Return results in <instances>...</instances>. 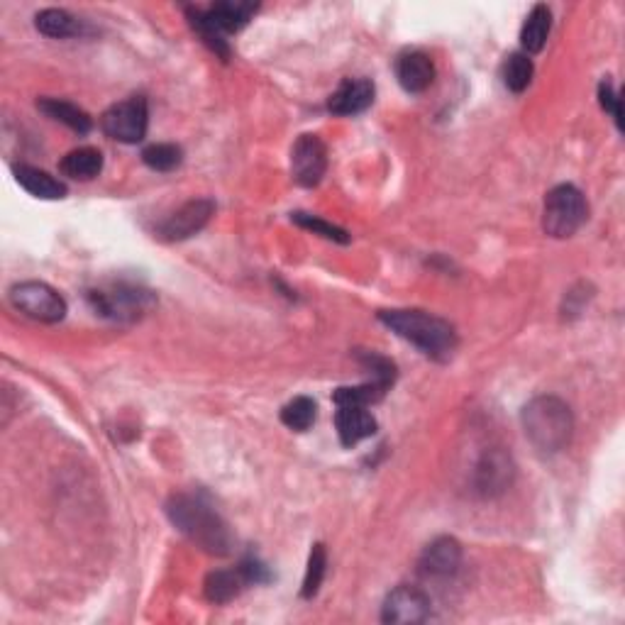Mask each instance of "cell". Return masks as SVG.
Segmentation results:
<instances>
[{"mask_svg": "<svg viewBox=\"0 0 625 625\" xmlns=\"http://www.w3.org/2000/svg\"><path fill=\"white\" fill-rule=\"evenodd\" d=\"M167 516L193 545H198L208 555L223 557L232 550V533L228 523L198 496H171L167 503Z\"/></svg>", "mask_w": 625, "mask_h": 625, "instance_id": "1", "label": "cell"}, {"mask_svg": "<svg viewBox=\"0 0 625 625\" xmlns=\"http://www.w3.org/2000/svg\"><path fill=\"white\" fill-rule=\"evenodd\" d=\"M379 320L423 355L447 362L457 350V333L447 320L423 311H381Z\"/></svg>", "mask_w": 625, "mask_h": 625, "instance_id": "2", "label": "cell"}, {"mask_svg": "<svg viewBox=\"0 0 625 625\" xmlns=\"http://www.w3.org/2000/svg\"><path fill=\"white\" fill-rule=\"evenodd\" d=\"M525 438L542 455H555L569 445L574 433V418L567 403L557 396H538L521 413Z\"/></svg>", "mask_w": 625, "mask_h": 625, "instance_id": "3", "label": "cell"}, {"mask_svg": "<svg viewBox=\"0 0 625 625\" xmlns=\"http://www.w3.org/2000/svg\"><path fill=\"white\" fill-rule=\"evenodd\" d=\"M586 218H589V206L577 186L562 184L547 193L542 208V230L550 237L555 240L572 237L586 223Z\"/></svg>", "mask_w": 625, "mask_h": 625, "instance_id": "4", "label": "cell"}, {"mask_svg": "<svg viewBox=\"0 0 625 625\" xmlns=\"http://www.w3.org/2000/svg\"><path fill=\"white\" fill-rule=\"evenodd\" d=\"M149 125V110L145 96H130L127 101L110 105L103 113L101 127L110 140L123 145H137L145 140Z\"/></svg>", "mask_w": 625, "mask_h": 625, "instance_id": "5", "label": "cell"}, {"mask_svg": "<svg viewBox=\"0 0 625 625\" xmlns=\"http://www.w3.org/2000/svg\"><path fill=\"white\" fill-rule=\"evenodd\" d=\"M10 303L20 313L40 320V323H59L66 315V301L52 286L42 281H22L10 289Z\"/></svg>", "mask_w": 625, "mask_h": 625, "instance_id": "6", "label": "cell"}, {"mask_svg": "<svg viewBox=\"0 0 625 625\" xmlns=\"http://www.w3.org/2000/svg\"><path fill=\"white\" fill-rule=\"evenodd\" d=\"M91 303L105 318L135 320L154 306V298L149 291L135 289V286H113L108 291H93Z\"/></svg>", "mask_w": 625, "mask_h": 625, "instance_id": "7", "label": "cell"}, {"mask_svg": "<svg viewBox=\"0 0 625 625\" xmlns=\"http://www.w3.org/2000/svg\"><path fill=\"white\" fill-rule=\"evenodd\" d=\"M328 169V149L318 135H301L291 149V174L296 184L318 186Z\"/></svg>", "mask_w": 625, "mask_h": 625, "instance_id": "8", "label": "cell"}, {"mask_svg": "<svg viewBox=\"0 0 625 625\" xmlns=\"http://www.w3.org/2000/svg\"><path fill=\"white\" fill-rule=\"evenodd\" d=\"M430 616V599L416 586H396L381 606V621L391 625H416Z\"/></svg>", "mask_w": 625, "mask_h": 625, "instance_id": "9", "label": "cell"}, {"mask_svg": "<svg viewBox=\"0 0 625 625\" xmlns=\"http://www.w3.org/2000/svg\"><path fill=\"white\" fill-rule=\"evenodd\" d=\"M215 203L208 198H196V201H188L176 210L174 215H169L162 225H159L157 235L167 242H181L193 237L196 232H201L208 225V220L213 218Z\"/></svg>", "mask_w": 625, "mask_h": 625, "instance_id": "10", "label": "cell"}, {"mask_svg": "<svg viewBox=\"0 0 625 625\" xmlns=\"http://www.w3.org/2000/svg\"><path fill=\"white\" fill-rule=\"evenodd\" d=\"M513 474H516V467H513L511 457L501 447H496V450L481 455L477 469H474V486L481 496H499L511 486Z\"/></svg>", "mask_w": 625, "mask_h": 625, "instance_id": "11", "label": "cell"}, {"mask_svg": "<svg viewBox=\"0 0 625 625\" xmlns=\"http://www.w3.org/2000/svg\"><path fill=\"white\" fill-rule=\"evenodd\" d=\"M462 564V545L455 538H438L430 542L418 560V569L428 579H447L457 574Z\"/></svg>", "mask_w": 625, "mask_h": 625, "instance_id": "12", "label": "cell"}, {"mask_svg": "<svg viewBox=\"0 0 625 625\" xmlns=\"http://www.w3.org/2000/svg\"><path fill=\"white\" fill-rule=\"evenodd\" d=\"M374 103V84L369 79H347L330 96L328 110L333 115H359Z\"/></svg>", "mask_w": 625, "mask_h": 625, "instance_id": "13", "label": "cell"}, {"mask_svg": "<svg viewBox=\"0 0 625 625\" xmlns=\"http://www.w3.org/2000/svg\"><path fill=\"white\" fill-rule=\"evenodd\" d=\"M398 84L408 93H423L433 86L435 66L433 59L423 52H408L398 59L396 64Z\"/></svg>", "mask_w": 625, "mask_h": 625, "instance_id": "14", "label": "cell"}, {"mask_svg": "<svg viewBox=\"0 0 625 625\" xmlns=\"http://www.w3.org/2000/svg\"><path fill=\"white\" fill-rule=\"evenodd\" d=\"M335 428L342 445L355 447L376 433V420L362 406H340V411L335 416Z\"/></svg>", "mask_w": 625, "mask_h": 625, "instance_id": "15", "label": "cell"}, {"mask_svg": "<svg viewBox=\"0 0 625 625\" xmlns=\"http://www.w3.org/2000/svg\"><path fill=\"white\" fill-rule=\"evenodd\" d=\"M259 10L257 3H235V0H225V3L210 5L208 10H203L206 20L220 35L225 32H240L254 18V13Z\"/></svg>", "mask_w": 625, "mask_h": 625, "instance_id": "16", "label": "cell"}, {"mask_svg": "<svg viewBox=\"0 0 625 625\" xmlns=\"http://www.w3.org/2000/svg\"><path fill=\"white\" fill-rule=\"evenodd\" d=\"M64 176L74 181H91L101 174L103 169V154L96 147H79L71 149L69 154L59 164Z\"/></svg>", "mask_w": 625, "mask_h": 625, "instance_id": "17", "label": "cell"}, {"mask_svg": "<svg viewBox=\"0 0 625 625\" xmlns=\"http://www.w3.org/2000/svg\"><path fill=\"white\" fill-rule=\"evenodd\" d=\"M245 584L247 582L240 569H218V572L208 574L203 591H206V599L210 604H230L232 599L240 596Z\"/></svg>", "mask_w": 625, "mask_h": 625, "instance_id": "18", "label": "cell"}, {"mask_svg": "<svg viewBox=\"0 0 625 625\" xmlns=\"http://www.w3.org/2000/svg\"><path fill=\"white\" fill-rule=\"evenodd\" d=\"M15 179L18 184L25 188L27 193H32L35 198H44V201H57V198L66 196V186L54 176H49L47 171L37 167H18L15 169Z\"/></svg>", "mask_w": 625, "mask_h": 625, "instance_id": "19", "label": "cell"}, {"mask_svg": "<svg viewBox=\"0 0 625 625\" xmlns=\"http://www.w3.org/2000/svg\"><path fill=\"white\" fill-rule=\"evenodd\" d=\"M37 108H40L47 118L71 127V130L79 132V135H88V132H91V125H93L91 118H88L86 110H81L79 105H74L69 101H59V98H40V101H37Z\"/></svg>", "mask_w": 625, "mask_h": 625, "instance_id": "20", "label": "cell"}, {"mask_svg": "<svg viewBox=\"0 0 625 625\" xmlns=\"http://www.w3.org/2000/svg\"><path fill=\"white\" fill-rule=\"evenodd\" d=\"M552 27V13L547 5H535L530 10L528 20H525L523 30H521V44L528 54H538L542 47H545L547 35H550Z\"/></svg>", "mask_w": 625, "mask_h": 625, "instance_id": "21", "label": "cell"}, {"mask_svg": "<svg viewBox=\"0 0 625 625\" xmlns=\"http://www.w3.org/2000/svg\"><path fill=\"white\" fill-rule=\"evenodd\" d=\"M35 27L42 32V35L54 37V40L74 37V35H79V30H81L79 20H76L71 13H66V10H59V8H47V10H42V13H37Z\"/></svg>", "mask_w": 625, "mask_h": 625, "instance_id": "22", "label": "cell"}, {"mask_svg": "<svg viewBox=\"0 0 625 625\" xmlns=\"http://www.w3.org/2000/svg\"><path fill=\"white\" fill-rule=\"evenodd\" d=\"M389 386L381 384V381H369V384L362 386H342V389L335 391V403L337 406H372V403L381 401Z\"/></svg>", "mask_w": 625, "mask_h": 625, "instance_id": "23", "label": "cell"}, {"mask_svg": "<svg viewBox=\"0 0 625 625\" xmlns=\"http://www.w3.org/2000/svg\"><path fill=\"white\" fill-rule=\"evenodd\" d=\"M533 71L535 66L530 62L528 54L523 52L511 54V57L506 59V64H503V84H506L508 91L523 93L525 88L530 86V81H533Z\"/></svg>", "mask_w": 625, "mask_h": 625, "instance_id": "24", "label": "cell"}, {"mask_svg": "<svg viewBox=\"0 0 625 625\" xmlns=\"http://www.w3.org/2000/svg\"><path fill=\"white\" fill-rule=\"evenodd\" d=\"M315 411H318V408H315L313 398L298 396L284 406V411H281V423H284L286 428L303 433V430H308L315 423Z\"/></svg>", "mask_w": 625, "mask_h": 625, "instance_id": "25", "label": "cell"}, {"mask_svg": "<svg viewBox=\"0 0 625 625\" xmlns=\"http://www.w3.org/2000/svg\"><path fill=\"white\" fill-rule=\"evenodd\" d=\"M186 13H188V18H191L193 30H196L198 35H201V40L206 42L208 47L213 49L215 54H218V57L230 59V47H228V42H225V40H223V35H220V32L215 30V27L210 25V22L206 20V15H203V10L188 8Z\"/></svg>", "mask_w": 625, "mask_h": 625, "instance_id": "26", "label": "cell"}, {"mask_svg": "<svg viewBox=\"0 0 625 625\" xmlns=\"http://www.w3.org/2000/svg\"><path fill=\"white\" fill-rule=\"evenodd\" d=\"M325 567H328V555H325V547L318 542V545H313L311 557H308L306 579H303V589H301L303 599H313V596L318 594L320 584H323V577H325Z\"/></svg>", "mask_w": 625, "mask_h": 625, "instance_id": "27", "label": "cell"}, {"mask_svg": "<svg viewBox=\"0 0 625 625\" xmlns=\"http://www.w3.org/2000/svg\"><path fill=\"white\" fill-rule=\"evenodd\" d=\"M142 159L154 171H174L184 159V152L176 145H152L142 152Z\"/></svg>", "mask_w": 625, "mask_h": 625, "instance_id": "28", "label": "cell"}, {"mask_svg": "<svg viewBox=\"0 0 625 625\" xmlns=\"http://www.w3.org/2000/svg\"><path fill=\"white\" fill-rule=\"evenodd\" d=\"M293 220H296L298 225H301V228H306V230H313L315 235H323V237H328V240H335V242H340V245H347V242H350V235H347L345 230L342 228H337V225H330V223H325V220H320V218H315V215H306V213H296L293 215Z\"/></svg>", "mask_w": 625, "mask_h": 625, "instance_id": "29", "label": "cell"}, {"mask_svg": "<svg viewBox=\"0 0 625 625\" xmlns=\"http://www.w3.org/2000/svg\"><path fill=\"white\" fill-rule=\"evenodd\" d=\"M599 101H601V108H604L606 113L616 120V125L621 127V98H618V93L613 91V86L608 84V81H604V84L599 86Z\"/></svg>", "mask_w": 625, "mask_h": 625, "instance_id": "30", "label": "cell"}, {"mask_svg": "<svg viewBox=\"0 0 625 625\" xmlns=\"http://www.w3.org/2000/svg\"><path fill=\"white\" fill-rule=\"evenodd\" d=\"M237 569H240L242 577H245L247 584H264V582H269V572H267V567H264L262 562L245 560Z\"/></svg>", "mask_w": 625, "mask_h": 625, "instance_id": "31", "label": "cell"}]
</instances>
